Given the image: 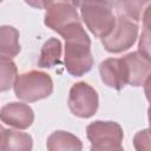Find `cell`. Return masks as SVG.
<instances>
[{
  "mask_svg": "<svg viewBox=\"0 0 151 151\" xmlns=\"http://www.w3.org/2000/svg\"><path fill=\"white\" fill-rule=\"evenodd\" d=\"M25 2L27 5H29L31 7L33 8H38V9H41L44 7L42 5V0H25Z\"/></svg>",
  "mask_w": 151,
  "mask_h": 151,
  "instance_id": "obj_22",
  "label": "cell"
},
{
  "mask_svg": "<svg viewBox=\"0 0 151 151\" xmlns=\"http://www.w3.org/2000/svg\"><path fill=\"white\" fill-rule=\"evenodd\" d=\"M58 2H72L73 4V0H42V5H44V8L45 9L48 8L50 6L54 5V4H58Z\"/></svg>",
  "mask_w": 151,
  "mask_h": 151,
  "instance_id": "obj_21",
  "label": "cell"
},
{
  "mask_svg": "<svg viewBox=\"0 0 151 151\" xmlns=\"http://www.w3.org/2000/svg\"><path fill=\"white\" fill-rule=\"evenodd\" d=\"M133 146L138 151H151V129L138 131L133 137Z\"/></svg>",
  "mask_w": 151,
  "mask_h": 151,
  "instance_id": "obj_17",
  "label": "cell"
},
{
  "mask_svg": "<svg viewBox=\"0 0 151 151\" xmlns=\"http://www.w3.org/2000/svg\"><path fill=\"white\" fill-rule=\"evenodd\" d=\"M60 35L65 39V68L73 77H81L93 66L91 40L81 22L65 28Z\"/></svg>",
  "mask_w": 151,
  "mask_h": 151,
  "instance_id": "obj_1",
  "label": "cell"
},
{
  "mask_svg": "<svg viewBox=\"0 0 151 151\" xmlns=\"http://www.w3.org/2000/svg\"><path fill=\"white\" fill-rule=\"evenodd\" d=\"M142 20H143V27L145 31H149L151 32V4L146 7L143 17H142Z\"/></svg>",
  "mask_w": 151,
  "mask_h": 151,
  "instance_id": "obj_19",
  "label": "cell"
},
{
  "mask_svg": "<svg viewBox=\"0 0 151 151\" xmlns=\"http://www.w3.org/2000/svg\"><path fill=\"white\" fill-rule=\"evenodd\" d=\"M67 103L74 116L79 118H90L98 110L99 97L91 85L85 81H79L71 87Z\"/></svg>",
  "mask_w": 151,
  "mask_h": 151,
  "instance_id": "obj_6",
  "label": "cell"
},
{
  "mask_svg": "<svg viewBox=\"0 0 151 151\" xmlns=\"http://www.w3.org/2000/svg\"><path fill=\"white\" fill-rule=\"evenodd\" d=\"M99 73L101 81L117 91L123 90L129 84V71L123 58H109L101 61Z\"/></svg>",
  "mask_w": 151,
  "mask_h": 151,
  "instance_id": "obj_8",
  "label": "cell"
},
{
  "mask_svg": "<svg viewBox=\"0 0 151 151\" xmlns=\"http://www.w3.org/2000/svg\"><path fill=\"white\" fill-rule=\"evenodd\" d=\"M20 52L19 31L13 26L0 27V54L6 58H14Z\"/></svg>",
  "mask_w": 151,
  "mask_h": 151,
  "instance_id": "obj_14",
  "label": "cell"
},
{
  "mask_svg": "<svg viewBox=\"0 0 151 151\" xmlns=\"http://www.w3.org/2000/svg\"><path fill=\"white\" fill-rule=\"evenodd\" d=\"M138 38V24L125 18L117 17L113 29L104 38L101 44L110 53H120L129 50Z\"/></svg>",
  "mask_w": 151,
  "mask_h": 151,
  "instance_id": "obj_5",
  "label": "cell"
},
{
  "mask_svg": "<svg viewBox=\"0 0 151 151\" xmlns=\"http://www.w3.org/2000/svg\"><path fill=\"white\" fill-rule=\"evenodd\" d=\"M0 71H1L0 90H1V92H5V91H8L14 85V83L18 78V68H17L15 63L11 58L1 57Z\"/></svg>",
  "mask_w": 151,
  "mask_h": 151,
  "instance_id": "obj_16",
  "label": "cell"
},
{
  "mask_svg": "<svg viewBox=\"0 0 151 151\" xmlns=\"http://www.w3.org/2000/svg\"><path fill=\"white\" fill-rule=\"evenodd\" d=\"M88 1H92V0H73V4H74L76 7H80L83 4L88 2Z\"/></svg>",
  "mask_w": 151,
  "mask_h": 151,
  "instance_id": "obj_23",
  "label": "cell"
},
{
  "mask_svg": "<svg viewBox=\"0 0 151 151\" xmlns=\"http://www.w3.org/2000/svg\"><path fill=\"white\" fill-rule=\"evenodd\" d=\"M1 122L8 126L18 130L28 129L34 122V112L27 104L22 103H8L0 110Z\"/></svg>",
  "mask_w": 151,
  "mask_h": 151,
  "instance_id": "obj_9",
  "label": "cell"
},
{
  "mask_svg": "<svg viewBox=\"0 0 151 151\" xmlns=\"http://www.w3.org/2000/svg\"><path fill=\"white\" fill-rule=\"evenodd\" d=\"M86 136L93 151H122L123 129L116 122L96 120L87 125Z\"/></svg>",
  "mask_w": 151,
  "mask_h": 151,
  "instance_id": "obj_4",
  "label": "cell"
},
{
  "mask_svg": "<svg viewBox=\"0 0 151 151\" xmlns=\"http://www.w3.org/2000/svg\"><path fill=\"white\" fill-rule=\"evenodd\" d=\"M147 120H149V127L151 129V101H150V106L147 109Z\"/></svg>",
  "mask_w": 151,
  "mask_h": 151,
  "instance_id": "obj_24",
  "label": "cell"
},
{
  "mask_svg": "<svg viewBox=\"0 0 151 151\" xmlns=\"http://www.w3.org/2000/svg\"><path fill=\"white\" fill-rule=\"evenodd\" d=\"M138 52L151 61V32L145 29L142 32L138 42Z\"/></svg>",
  "mask_w": 151,
  "mask_h": 151,
  "instance_id": "obj_18",
  "label": "cell"
},
{
  "mask_svg": "<svg viewBox=\"0 0 151 151\" xmlns=\"http://www.w3.org/2000/svg\"><path fill=\"white\" fill-rule=\"evenodd\" d=\"M13 88L17 98L33 103L51 96L53 92V80L45 72L29 71L18 76Z\"/></svg>",
  "mask_w": 151,
  "mask_h": 151,
  "instance_id": "obj_3",
  "label": "cell"
},
{
  "mask_svg": "<svg viewBox=\"0 0 151 151\" xmlns=\"http://www.w3.org/2000/svg\"><path fill=\"white\" fill-rule=\"evenodd\" d=\"M46 146L50 151H80L83 149V143L71 132L58 130L50 134Z\"/></svg>",
  "mask_w": 151,
  "mask_h": 151,
  "instance_id": "obj_13",
  "label": "cell"
},
{
  "mask_svg": "<svg viewBox=\"0 0 151 151\" xmlns=\"http://www.w3.org/2000/svg\"><path fill=\"white\" fill-rule=\"evenodd\" d=\"M33 147V139L28 133L20 132L18 130L1 127L0 149L4 151H29Z\"/></svg>",
  "mask_w": 151,
  "mask_h": 151,
  "instance_id": "obj_11",
  "label": "cell"
},
{
  "mask_svg": "<svg viewBox=\"0 0 151 151\" xmlns=\"http://www.w3.org/2000/svg\"><path fill=\"white\" fill-rule=\"evenodd\" d=\"M61 48V41L57 38H51L47 41H45L40 51L38 66L41 68H52L55 65H59Z\"/></svg>",
  "mask_w": 151,
  "mask_h": 151,
  "instance_id": "obj_15",
  "label": "cell"
},
{
  "mask_svg": "<svg viewBox=\"0 0 151 151\" xmlns=\"http://www.w3.org/2000/svg\"><path fill=\"white\" fill-rule=\"evenodd\" d=\"M129 71V85L139 87L144 85L146 78L151 73V61L138 51L130 52L123 57Z\"/></svg>",
  "mask_w": 151,
  "mask_h": 151,
  "instance_id": "obj_10",
  "label": "cell"
},
{
  "mask_svg": "<svg viewBox=\"0 0 151 151\" xmlns=\"http://www.w3.org/2000/svg\"><path fill=\"white\" fill-rule=\"evenodd\" d=\"M144 92H145V97L149 101H151V73L149 74V77L146 78L145 83H144Z\"/></svg>",
  "mask_w": 151,
  "mask_h": 151,
  "instance_id": "obj_20",
  "label": "cell"
},
{
  "mask_svg": "<svg viewBox=\"0 0 151 151\" xmlns=\"http://www.w3.org/2000/svg\"><path fill=\"white\" fill-rule=\"evenodd\" d=\"M77 7L72 2H58L48 8L44 17L45 25L52 31L60 34L65 28L76 22H81Z\"/></svg>",
  "mask_w": 151,
  "mask_h": 151,
  "instance_id": "obj_7",
  "label": "cell"
},
{
  "mask_svg": "<svg viewBox=\"0 0 151 151\" xmlns=\"http://www.w3.org/2000/svg\"><path fill=\"white\" fill-rule=\"evenodd\" d=\"M113 4V0H92L79 7L83 21L96 38L101 39L113 29L117 21Z\"/></svg>",
  "mask_w": 151,
  "mask_h": 151,
  "instance_id": "obj_2",
  "label": "cell"
},
{
  "mask_svg": "<svg viewBox=\"0 0 151 151\" xmlns=\"http://www.w3.org/2000/svg\"><path fill=\"white\" fill-rule=\"evenodd\" d=\"M151 0H114V9L117 17L139 22Z\"/></svg>",
  "mask_w": 151,
  "mask_h": 151,
  "instance_id": "obj_12",
  "label": "cell"
}]
</instances>
